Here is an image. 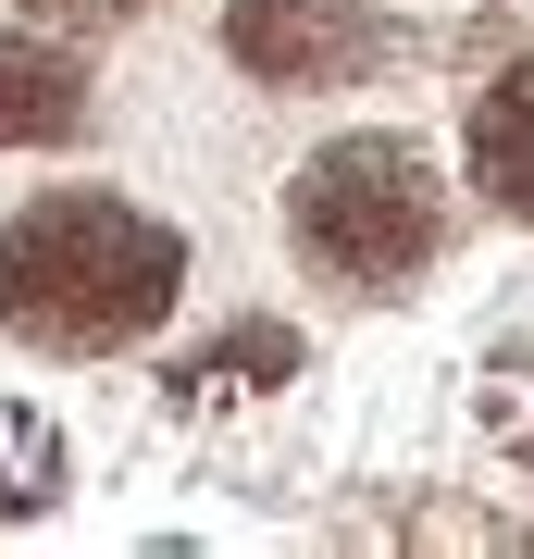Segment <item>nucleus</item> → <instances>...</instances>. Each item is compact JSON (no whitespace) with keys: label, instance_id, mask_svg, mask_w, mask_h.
Returning <instances> with one entry per match:
<instances>
[{"label":"nucleus","instance_id":"f257e3e1","mask_svg":"<svg viewBox=\"0 0 534 559\" xmlns=\"http://www.w3.org/2000/svg\"><path fill=\"white\" fill-rule=\"evenodd\" d=\"M187 299V237L112 187H50L0 224V336L50 360H112Z\"/></svg>","mask_w":534,"mask_h":559},{"label":"nucleus","instance_id":"f03ea898","mask_svg":"<svg viewBox=\"0 0 534 559\" xmlns=\"http://www.w3.org/2000/svg\"><path fill=\"white\" fill-rule=\"evenodd\" d=\"M286 237H298V261H323V274H348V286H411L423 261H436V237H448V187H436V162L411 138L360 124V138H323L298 162Z\"/></svg>","mask_w":534,"mask_h":559},{"label":"nucleus","instance_id":"7ed1b4c3","mask_svg":"<svg viewBox=\"0 0 534 559\" xmlns=\"http://www.w3.org/2000/svg\"><path fill=\"white\" fill-rule=\"evenodd\" d=\"M224 50L261 87H336V75L373 62V13L360 0H237L224 13Z\"/></svg>","mask_w":534,"mask_h":559},{"label":"nucleus","instance_id":"20e7f679","mask_svg":"<svg viewBox=\"0 0 534 559\" xmlns=\"http://www.w3.org/2000/svg\"><path fill=\"white\" fill-rule=\"evenodd\" d=\"M87 124V75L38 38H0V150H50Z\"/></svg>","mask_w":534,"mask_h":559},{"label":"nucleus","instance_id":"39448f33","mask_svg":"<svg viewBox=\"0 0 534 559\" xmlns=\"http://www.w3.org/2000/svg\"><path fill=\"white\" fill-rule=\"evenodd\" d=\"M473 187H485L497 212H522V224H534V50L473 100Z\"/></svg>","mask_w":534,"mask_h":559},{"label":"nucleus","instance_id":"423d86ee","mask_svg":"<svg viewBox=\"0 0 534 559\" xmlns=\"http://www.w3.org/2000/svg\"><path fill=\"white\" fill-rule=\"evenodd\" d=\"M62 498V436L25 399H0V510H50Z\"/></svg>","mask_w":534,"mask_h":559},{"label":"nucleus","instance_id":"0eeeda50","mask_svg":"<svg viewBox=\"0 0 534 559\" xmlns=\"http://www.w3.org/2000/svg\"><path fill=\"white\" fill-rule=\"evenodd\" d=\"M237 373H261V385H274V373H298V336H286V323H237V336H212L175 385H237Z\"/></svg>","mask_w":534,"mask_h":559},{"label":"nucleus","instance_id":"6e6552de","mask_svg":"<svg viewBox=\"0 0 534 559\" xmlns=\"http://www.w3.org/2000/svg\"><path fill=\"white\" fill-rule=\"evenodd\" d=\"M25 13H62V25H99V13H138V0H25Z\"/></svg>","mask_w":534,"mask_h":559},{"label":"nucleus","instance_id":"1a4fd4ad","mask_svg":"<svg viewBox=\"0 0 534 559\" xmlns=\"http://www.w3.org/2000/svg\"><path fill=\"white\" fill-rule=\"evenodd\" d=\"M510 448H522V460H534V411H510Z\"/></svg>","mask_w":534,"mask_h":559}]
</instances>
